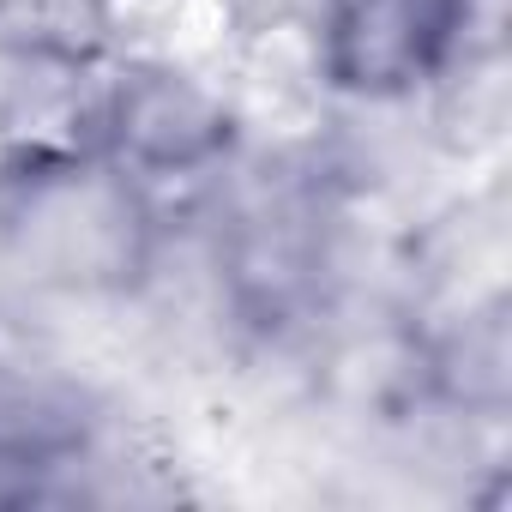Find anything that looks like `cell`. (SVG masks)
Listing matches in <instances>:
<instances>
[{"label":"cell","instance_id":"2","mask_svg":"<svg viewBox=\"0 0 512 512\" xmlns=\"http://www.w3.org/2000/svg\"><path fill=\"white\" fill-rule=\"evenodd\" d=\"M217 290L229 314L260 332L284 338L320 314L332 284V199L302 169L247 175L229 205L217 211Z\"/></svg>","mask_w":512,"mask_h":512},{"label":"cell","instance_id":"4","mask_svg":"<svg viewBox=\"0 0 512 512\" xmlns=\"http://www.w3.org/2000/svg\"><path fill=\"white\" fill-rule=\"evenodd\" d=\"M91 151L145 181L151 193L169 181H205L235 163V109L199 73L175 61H127L91 109Z\"/></svg>","mask_w":512,"mask_h":512},{"label":"cell","instance_id":"3","mask_svg":"<svg viewBox=\"0 0 512 512\" xmlns=\"http://www.w3.org/2000/svg\"><path fill=\"white\" fill-rule=\"evenodd\" d=\"M488 0H314L320 79L350 103H410L452 79Z\"/></svg>","mask_w":512,"mask_h":512},{"label":"cell","instance_id":"1","mask_svg":"<svg viewBox=\"0 0 512 512\" xmlns=\"http://www.w3.org/2000/svg\"><path fill=\"white\" fill-rule=\"evenodd\" d=\"M7 260L61 296H121L157 266V199L103 151H43L0 193Z\"/></svg>","mask_w":512,"mask_h":512}]
</instances>
